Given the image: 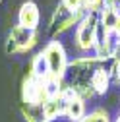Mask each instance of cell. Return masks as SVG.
I'll return each instance as SVG.
<instances>
[{
  "label": "cell",
  "instance_id": "6da1fadb",
  "mask_svg": "<svg viewBox=\"0 0 120 122\" xmlns=\"http://www.w3.org/2000/svg\"><path fill=\"white\" fill-rule=\"evenodd\" d=\"M101 66H105V60H101L95 54L93 56H78V58L70 60L66 76H64V85L70 87L72 91H76L85 101L91 99L95 95L91 89V76Z\"/></svg>",
  "mask_w": 120,
  "mask_h": 122
},
{
  "label": "cell",
  "instance_id": "7a4b0ae2",
  "mask_svg": "<svg viewBox=\"0 0 120 122\" xmlns=\"http://www.w3.org/2000/svg\"><path fill=\"white\" fill-rule=\"evenodd\" d=\"M43 56L47 60L50 78L58 80V81H64V76H66V70H68V64H70V58H68V52L64 49V45L58 39L49 41L43 47Z\"/></svg>",
  "mask_w": 120,
  "mask_h": 122
},
{
  "label": "cell",
  "instance_id": "3957f363",
  "mask_svg": "<svg viewBox=\"0 0 120 122\" xmlns=\"http://www.w3.org/2000/svg\"><path fill=\"white\" fill-rule=\"evenodd\" d=\"M37 41H39V31H35V29H25V27L16 23L10 29L8 37H6L4 51H6L8 56L25 54L37 45Z\"/></svg>",
  "mask_w": 120,
  "mask_h": 122
},
{
  "label": "cell",
  "instance_id": "277c9868",
  "mask_svg": "<svg viewBox=\"0 0 120 122\" xmlns=\"http://www.w3.org/2000/svg\"><path fill=\"white\" fill-rule=\"evenodd\" d=\"M83 16H85L83 12H70L62 4H58L54 8V12H52V16L49 20V27H47V33H49L50 41L58 39L60 35H64L66 31H70L72 27H76Z\"/></svg>",
  "mask_w": 120,
  "mask_h": 122
},
{
  "label": "cell",
  "instance_id": "5b68a950",
  "mask_svg": "<svg viewBox=\"0 0 120 122\" xmlns=\"http://www.w3.org/2000/svg\"><path fill=\"white\" fill-rule=\"evenodd\" d=\"M97 33H99V18L97 14H85L76 25V47L81 52H89L95 49L97 43Z\"/></svg>",
  "mask_w": 120,
  "mask_h": 122
},
{
  "label": "cell",
  "instance_id": "8992f818",
  "mask_svg": "<svg viewBox=\"0 0 120 122\" xmlns=\"http://www.w3.org/2000/svg\"><path fill=\"white\" fill-rule=\"evenodd\" d=\"M47 99H49L47 81L27 74L21 80V105H25V107H41Z\"/></svg>",
  "mask_w": 120,
  "mask_h": 122
},
{
  "label": "cell",
  "instance_id": "52a82bcc",
  "mask_svg": "<svg viewBox=\"0 0 120 122\" xmlns=\"http://www.w3.org/2000/svg\"><path fill=\"white\" fill-rule=\"evenodd\" d=\"M62 99H64V118L70 120V122H80L85 114H87V109H85V99L80 97L76 91H72L70 87L64 85L62 89Z\"/></svg>",
  "mask_w": 120,
  "mask_h": 122
},
{
  "label": "cell",
  "instance_id": "ba28073f",
  "mask_svg": "<svg viewBox=\"0 0 120 122\" xmlns=\"http://www.w3.org/2000/svg\"><path fill=\"white\" fill-rule=\"evenodd\" d=\"M95 56H99L101 60H112L120 54V41L112 35V33H103L99 27L97 33V43H95Z\"/></svg>",
  "mask_w": 120,
  "mask_h": 122
},
{
  "label": "cell",
  "instance_id": "9c48e42d",
  "mask_svg": "<svg viewBox=\"0 0 120 122\" xmlns=\"http://www.w3.org/2000/svg\"><path fill=\"white\" fill-rule=\"evenodd\" d=\"M39 21H41V12L39 6L33 0H25L18 10V25L25 27V29H39Z\"/></svg>",
  "mask_w": 120,
  "mask_h": 122
},
{
  "label": "cell",
  "instance_id": "30bf717a",
  "mask_svg": "<svg viewBox=\"0 0 120 122\" xmlns=\"http://www.w3.org/2000/svg\"><path fill=\"white\" fill-rule=\"evenodd\" d=\"M97 18H99V27H101L103 33H112L114 31V25L120 18V12L114 4V0H105L103 8L97 14Z\"/></svg>",
  "mask_w": 120,
  "mask_h": 122
},
{
  "label": "cell",
  "instance_id": "8fae6325",
  "mask_svg": "<svg viewBox=\"0 0 120 122\" xmlns=\"http://www.w3.org/2000/svg\"><path fill=\"white\" fill-rule=\"evenodd\" d=\"M41 111H43V116H45L47 122H54L56 118L64 116V99H62V93L54 95V97H49L41 105Z\"/></svg>",
  "mask_w": 120,
  "mask_h": 122
},
{
  "label": "cell",
  "instance_id": "7c38bea8",
  "mask_svg": "<svg viewBox=\"0 0 120 122\" xmlns=\"http://www.w3.org/2000/svg\"><path fill=\"white\" fill-rule=\"evenodd\" d=\"M110 83H112L110 72H109V68H105V66H101L99 70H95V74L91 76V89H93V93L97 97H103L105 93H107Z\"/></svg>",
  "mask_w": 120,
  "mask_h": 122
},
{
  "label": "cell",
  "instance_id": "4fadbf2b",
  "mask_svg": "<svg viewBox=\"0 0 120 122\" xmlns=\"http://www.w3.org/2000/svg\"><path fill=\"white\" fill-rule=\"evenodd\" d=\"M27 74H31L35 76V78L43 80V81H47L50 78V72H49V66H47V60H45L43 56V51L37 52L33 58H31V62H29V72Z\"/></svg>",
  "mask_w": 120,
  "mask_h": 122
},
{
  "label": "cell",
  "instance_id": "5bb4252c",
  "mask_svg": "<svg viewBox=\"0 0 120 122\" xmlns=\"http://www.w3.org/2000/svg\"><path fill=\"white\" fill-rule=\"evenodd\" d=\"M20 111H21V116H23L25 122H47L45 116H43L41 107H25V105H21Z\"/></svg>",
  "mask_w": 120,
  "mask_h": 122
},
{
  "label": "cell",
  "instance_id": "9a60e30c",
  "mask_svg": "<svg viewBox=\"0 0 120 122\" xmlns=\"http://www.w3.org/2000/svg\"><path fill=\"white\" fill-rule=\"evenodd\" d=\"M80 122H112V120H110V114H109L107 109L97 107V109H93L91 112H87Z\"/></svg>",
  "mask_w": 120,
  "mask_h": 122
},
{
  "label": "cell",
  "instance_id": "2e32d148",
  "mask_svg": "<svg viewBox=\"0 0 120 122\" xmlns=\"http://www.w3.org/2000/svg\"><path fill=\"white\" fill-rule=\"evenodd\" d=\"M105 0H81V10L83 14H99V10L103 8Z\"/></svg>",
  "mask_w": 120,
  "mask_h": 122
},
{
  "label": "cell",
  "instance_id": "e0dca14e",
  "mask_svg": "<svg viewBox=\"0 0 120 122\" xmlns=\"http://www.w3.org/2000/svg\"><path fill=\"white\" fill-rule=\"evenodd\" d=\"M109 72H110V80H112L114 83H118V85H120V54H118L116 58H112V60H110Z\"/></svg>",
  "mask_w": 120,
  "mask_h": 122
},
{
  "label": "cell",
  "instance_id": "ac0fdd59",
  "mask_svg": "<svg viewBox=\"0 0 120 122\" xmlns=\"http://www.w3.org/2000/svg\"><path fill=\"white\" fill-rule=\"evenodd\" d=\"M60 4L70 12H83L81 10V0H60Z\"/></svg>",
  "mask_w": 120,
  "mask_h": 122
},
{
  "label": "cell",
  "instance_id": "d6986e66",
  "mask_svg": "<svg viewBox=\"0 0 120 122\" xmlns=\"http://www.w3.org/2000/svg\"><path fill=\"white\" fill-rule=\"evenodd\" d=\"M112 35L120 41V18H118V21H116V25H114V31H112Z\"/></svg>",
  "mask_w": 120,
  "mask_h": 122
},
{
  "label": "cell",
  "instance_id": "ffe728a7",
  "mask_svg": "<svg viewBox=\"0 0 120 122\" xmlns=\"http://www.w3.org/2000/svg\"><path fill=\"white\" fill-rule=\"evenodd\" d=\"M114 4H116V8H118V12H120V0H114Z\"/></svg>",
  "mask_w": 120,
  "mask_h": 122
},
{
  "label": "cell",
  "instance_id": "44dd1931",
  "mask_svg": "<svg viewBox=\"0 0 120 122\" xmlns=\"http://www.w3.org/2000/svg\"><path fill=\"white\" fill-rule=\"evenodd\" d=\"M112 122H120V112H118V114H116V118H114V120H112Z\"/></svg>",
  "mask_w": 120,
  "mask_h": 122
},
{
  "label": "cell",
  "instance_id": "7402d4cb",
  "mask_svg": "<svg viewBox=\"0 0 120 122\" xmlns=\"http://www.w3.org/2000/svg\"><path fill=\"white\" fill-rule=\"evenodd\" d=\"M0 4H2V0H0Z\"/></svg>",
  "mask_w": 120,
  "mask_h": 122
}]
</instances>
